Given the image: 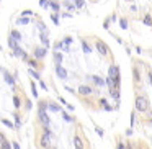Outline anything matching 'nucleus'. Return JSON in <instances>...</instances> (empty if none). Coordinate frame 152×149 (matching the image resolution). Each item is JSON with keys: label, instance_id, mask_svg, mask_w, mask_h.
<instances>
[{"label": "nucleus", "instance_id": "1", "mask_svg": "<svg viewBox=\"0 0 152 149\" xmlns=\"http://www.w3.org/2000/svg\"><path fill=\"white\" fill-rule=\"evenodd\" d=\"M136 110H137V112H147L149 110V100L145 98L144 95H141V97H137V98H136Z\"/></svg>", "mask_w": 152, "mask_h": 149}, {"label": "nucleus", "instance_id": "2", "mask_svg": "<svg viewBox=\"0 0 152 149\" xmlns=\"http://www.w3.org/2000/svg\"><path fill=\"white\" fill-rule=\"evenodd\" d=\"M108 72H110L108 77H111V79L115 80L116 85H119V79H121V77H119V69H118V66H111Z\"/></svg>", "mask_w": 152, "mask_h": 149}, {"label": "nucleus", "instance_id": "3", "mask_svg": "<svg viewBox=\"0 0 152 149\" xmlns=\"http://www.w3.org/2000/svg\"><path fill=\"white\" fill-rule=\"evenodd\" d=\"M96 49H98V53L102 54V56H106V54L110 53V49H108V46H106L103 41H96Z\"/></svg>", "mask_w": 152, "mask_h": 149}, {"label": "nucleus", "instance_id": "4", "mask_svg": "<svg viewBox=\"0 0 152 149\" xmlns=\"http://www.w3.org/2000/svg\"><path fill=\"white\" fill-rule=\"evenodd\" d=\"M39 121L43 123L44 126H49V123H51V120H49V116H48V113H46V110H39Z\"/></svg>", "mask_w": 152, "mask_h": 149}, {"label": "nucleus", "instance_id": "5", "mask_svg": "<svg viewBox=\"0 0 152 149\" xmlns=\"http://www.w3.org/2000/svg\"><path fill=\"white\" fill-rule=\"evenodd\" d=\"M110 95L113 97V98L118 102L119 100V85H113V87H110Z\"/></svg>", "mask_w": 152, "mask_h": 149}, {"label": "nucleus", "instance_id": "6", "mask_svg": "<svg viewBox=\"0 0 152 149\" xmlns=\"http://www.w3.org/2000/svg\"><path fill=\"white\" fill-rule=\"evenodd\" d=\"M56 74L61 77V79H67V70L64 69L61 64H57V66H56Z\"/></svg>", "mask_w": 152, "mask_h": 149}, {"label": "nucleus", "instance_id": "7", "mask_svg": "<svg viewBox=\"0 0 152 149\" xmlns=\"http://www.w3.org/2000/svg\"><path fill=\"white\" fill-rule=\"evenodd\" d=\"M44 56H46V48H36L34 49V57L36 59H43Z\"/></svg>", "mask_w": 152, "mask_h": 149}, {"label": "nucleus", "instance_id": "8", "mask_svg": "<svg viewBox=\"0 0 152 149\" xmlns=\"http://www.w3.org/2000/svg\"><path fill=\"white\" fill-rule=\"evenodd\" d=\"M41 146H43V148H49L51 146V136L43 134V138H41Z\"/></svg>", "mask_w": 152, "mask_h": 149}, {"label": "nucleus", "instance_id": "9", "mask_svg": "<svg viewBox=\"0 0 152 149\" xmlns=\"http://www.w3.org/2000/svg\"><path fill=\"white\" fill-rule=\"evenodd\" d=\"M79 93H80V95H88V93H92V89H90L88 85H80Z\"/></svg>", "mask_w": 152, "mask_h": 149}, {"label": "nucleus", "instance_id": "10", "mask_svg": "<svg viewBox=\"0 0 152 149\" xmlns=\"http://www.w3.org/2000/svg\"><path fill=\"white\" fill-rule=\"evenodd\" d=\"M41 43L44 44V48H49V38H48V33H41Z\"/></svg>", "mask_w": 152, "mask_h": 149}, {"label": "nucleus", "instance_id": "11", "mask_svg": "<svg viewBox=\"0 0 152 149\" xmlns=\"http://www.w3.org/2000/svg\"><path fill=\"white\" fill-rule=\"evenodd\" d=\"M92 80L96 84V85H100V87H102V85H105V79H102L100 76H93V77H92Z\"/></svg>", "mask_w": 152, "mask_h": 149}, {"label": "nucleus", "instance_id": "12", "mask_svg": "<svg viewBox=\"0 0 152 149\" xmlns=\"http://www.w3.org/2000/svg\"><path fill=\"white\" fill-rule=\"evenodd\" d=\"M74 144H75V149H83V142H82V139H80L79 136L74 138Z\"/></svg>", "mask_w": 152, "mask_h": 149}, {"label": "nucleus", "instance_id": "13", "mask_svg": "<svg viewBox=\"0 0 152 149\" xmlns=\"http://www.w3.org/2000/svg\"><path fill=\"white\" fill-rule=\"evenodd\" d=\"M4 74H5V82H7L8 85H15V79H13V77H12L8 72H4Z\"/></svg>", "mask_w": 152, "mask_h": 149}, {"label": "nucleus", "instance_id": "14", "mask_svg": "<svg viewBox=\"0 0 152 149\" xmlns=\"http://www.w3.org/2000/svg\"><path fill=\"white\" fill-rule=\"evenodd\" d=\"M10 38H13V40L17 41V43H18V41H21V34L18 33L17 30H13V31H12V33H10Z\"/></svg>", "mask_w": 152, "mask_h": 149}, {"label": "nucleus", "instance_id": "15", "mask_svg": "<svg viewBox=\"0 0 152 149\" xmlns=\"http://www.w3.org/2000/svg\"><path fill=\"white\" fill-rule=\"evenodd\" d=\"M48 108H49L51 112H54V113L61 112V106H59V105H56V103H48Z\"/></svg>", "mask_w": 152, "mask_h": 149}, {"label": "nucleus", "instance_id": "16", "mask_svg": "<svg viewBox=\"0 0 152 149\" xmlns=\"http://www.w3.org/2000/svg\"><path fill=\"white\" fill-rule=\"evenodd\" d=\"M54 61H56V64H61L62 62V54L56 51V53H54Z\"/></svg>", "mask_w": 152, "mask_h": 149}, {"label": "nucleus", "instance_id": "17", "mask_svg": "<svg viewBox=\"0 0 152 149\" xmlns=\"http://www.w3.org/2000/svg\"><path fill=\"white\" fill-rule=\"evenodd\" d=\"M82 48H83V53H85V54H90V53H92V48H90L88 44L85 43V41L82 43Z\"/></svg>", "mask_w": 152, "mask_h": 149}, {"label": "nucleus", "instance_id": "18", "mask_svg": "<svg viewBox=\"0 0 152 149\" xmlns=\"http://www.w3.org/2000/svg\"><path fill=\"white\" fill-rule=\"evenodd\" d=\"M142 21H144V23L147 25V26H152V17H151V15H145Z\"/></svg>", "mask_w": 152, "mask_h": 149}, {"label": "nucleus", "instance_id": "19", "mask_svg": "<svg viewBox=\"0 0 152 149\" xmlns=\"http://www.w3.org/2000/svg\"><path fill=\"white\" fill-rule=\"evenodd\" d=\"M8 46H10L12 49H15V48H17L18 44H17V41H15L13 38H8Z\"/></svg>", "mask_w": 152, "mask_h": 149}, {"label": "nucleus", "instance_id": "20", "mask_svg": "<svg viewBox=\"0 0 152 149\" xmlns=\"http://www.w3.org/2000/svg\"><path fill=\"white\" fill-rule=\"evenodd\" d=\"M28 72H30V76H31V77H34V79H39V74H38L36 70L33 69V67H31V69H28Z\"/></svg>", "mask_w": 152, "mask_h": 149}, {"label": "nucleus", "instance_id": "21", "mask_svg": "<svg viewBox=\"0 0 152 149\" xmlns=\"http://www.w3.org/2000/svg\"><path fill=\"white\" fill-rule=\"evenodd\" d=\"M0 149H12V146H10V144H8V142L4 139V141L0 142Z\"/></svg>", "mask_w": 152, "mask_h": 149}, {"label": "nucleus", "instance_id": "22", "mask_svg": "<svg viewBox=\"0 0 152 149\" xmlns=\"http://www.w3.org/2000/svg\"><path fill=\"white\" fill-rule=\"evenodd\" d=\"M49 7L53 8L54 12H59V8H61V7H59V4H56V2H49Z\"/></svg>", "mask_w": 152, "mask_h": 149}, {"label": "nucleus", "instance_id": "23", "mask_svg": "<svg viewBox=\"0 0 152 149\" xmlns=\"http://www.w3.org/2000/svg\"><path fill=\"white\" fill-rule=\"evenodd\" d=\"M119 26H121L123 30H126V28H128V21H126L124 18H121V20H119Z\"/></svg>", "mask_w": 152, "mask_h": 149}, {"label": "nucleus", "instance_id": "24", "mask_svg": "<svg viewBox=\"0 0 152 149\" xmlns=\"http://www.w3.org/2000/svg\"><path fill=\"white\" fill-rule=\"evenodd\" d=\"M18 23H20V25H28V23H30V18L23 17V18H20V20H18Z\"/></svg>", "mask_w": 152, "mask_h": 149}, {"label": "nucleus", "instance_id": "25", "mask_svg": "<svg viewBox=\"0 0 152 149\" xmlns=\"http://www.w3.org/2000/svg\"><path fill=\"white\" fill-rule=\"evenodd\" d=\"M31 93H33L34 97H38V90H36V85H34V82H31Z\"/></svg>", "mask_w": 152, "mask_h": 149}, {"label": "nucleus", "instance_id": "26", "mask_svg": "<svg viewBox=\"0 0 152 149\" xmlns=\"http://www.w3.org/2000/svg\"><path fill=\"white\" fill-rule=\"evenodd\" d=\"M39 5L43 8H48V7H49V2H48V0H39Z\"/></svg>", "mask_w": 152, "mask_h": 149}, {"label": "nucleus", "instance_id": "27", "mask_svg": "<svg viewBox=\"0 0 152 149\" xmlns=\"http://www.w3.org/2000/svg\"><path fill=\"white\" fill-rule=\"evenodd\" d=\"M83 5H85V2H83V0H75V7L77 8H82Z\"/></svg>", "mask_w": 152, "mask_h": 149}, {"label": "nucleus", "instance_id": "28", "mask_svg": "<svg viewBox=\"0 0 152 149\" xmlns=\"http://www.w3.org/2000/svg\"><path fill=\"white\" fill-rule=\"evenodd\" d=\"M62 43H64V44H66V46H69V44H70V43H72V38H70V36H67V38H64V41H62Z\"/></svg>", "mask_w": 152, "mask_h": 149}, {"label": "nucleus", "instance_id": "29", "mask_svg": "<svg viewBox=\"0 0 152 149\" xmlns=\"http://www.w3.org/2000/svg\"><path fill=\"white\" fill-rule=\"evenodd\" d=\"M61 113H62V116H64V120H66V121H72V118H70L66 112H62V110H61Z\"/></svg>", "mask_w": 152, "mask_h": 149}, {"label": "nucleus", "instance_id": "30", "mask_svg": "<svg viewBox=\"0 0 152 149\" xmlns=\"http://www.w3.org/2000/svg\"><path fill=\"white\" fill-rule=\"evenodd\" d=\"M13 103H15V106H17V108H20V98H18V97H13Z\"/></svg>", "mask_w": 152, "mask_h": 149}, {"label": "nucleus", "instance_id": "31", "mask_svg": "<svg viewBox=\"0 0 152 149\" xmlns=\"http://www.w3.org/2000/svg\"><path fill=\"white\" fill-rule=\"evenodd\" d=\"M38 26H39V31H41V33H46V26H44V23H39Z\"/></svg>", "mask_w": 152, "mask_h": 149}, {"label": "nucleus", "instance_id": "32", "mask_svg": "<svg viewBox=\"0 0 152 149\" xmlns=\"http://www.w3.org/2000/svg\"><path fill=\"white\" fill-rule=\"evenodd\" d=\"M51 20H53V21H54V23H56V25L59 23V18H57V15H51Z\"/></svg>", "mask_w": 152, "mask_h": 149}, {"label": "nucleus", "instance_id": "33", "mask_svg": "<svg viewBox=\"0 0 152 149\" xmlns=\"http://www.w3.org/2000/svg\"><path fill=\"white\" fill-rule=\"evenodd\" d=\"M31 13H33L31 10H25V12H21V15H23V17H30Z\"/></svg>", "mask_w": 152, "mask_h": 149}, {"label": "nucleus", "instance_id": "34", "mask_svg": "<svg viewBox=\"0 0 152 149\" xmlns=\"http://www.w3.org/2000/svg\"><path fill=\"white\" fill-rule=\"evenodd\" d=\"M2 123H4L5 126H8V128H12V126H13V125H12L10 121H8V120H2Z\"/></svg>", "mask_w": 152, "mask_h": 149}, {"label": "nucleus", "instance_id": "35", "mask_svg": "<svg viewBox=\"0 0 152 149\" xmlns=\"http://www.w3.org/2000/svg\"><path fill=\"white\" fill-rule=\"evenodd\" d=\"M132 74H134V79H136V80H139V72H137V69L132 70Z\"/></svg>", "mask_w": 152, "mask_h": 149}, {"label": "nucleus", "instance_id": "36", "mask_svg": "<svg viewBox=\"0 0 152 149\" xmlns=\"http://www.w3.org/2000/svg\"><path fill=\"white\" fill-rule=\"evenodd\" d=\"M28 64H30L31 67H38V64H36V61H28Z\"/></svg>", "mask_w": 152, "mask_h": 149}, {"label": "nucleus", "instance_id": "37", "mask_svg": "<svg viewBox=\"0 0 152 149\" xmlns=\"http://www.w3.org/2000/svg\"><path fill=\"white\" fill-rule=\"evenodd\" d=\"M96 134L102 138V136H103V129H102V128H96Z\"/></svg>", "mask_w": 152, "mask_h": 149}, {"label": "nucleus", "instance_id": "38", "mask_svg": "<svg viewBox=\"0 0 152 149\" xmlns=\"http://www.w3.org/2000/svg\"><path fill=\"white\" fill-rule=\"evenodd\" d=\"M103 108H105V110H106V112H111V110H113V108H111V106H110V105H108V103H106V105H103Z\"/></svg>", "mask_w": 152, "mask_h": 149}, {"label": "nucleus", "instance_id": "39", "mask_svg": "<svg viewBox=\"0 0 152 149\" xmlns=\"http://www.w3.org/2000/svg\"><path fill=\"white\" fill-rule=\"evenodd\" d=\"M12 148H13V149H20V144H18V142H12Z\"/></svg>", "mask_w": 152, "mask_h": 149}, {"label": "nucleus", "instance_id": "40", "mask_svg": "<svg viewBox=\"0 0 152 149\" xmlns=\"http://www.w3.org/2000/svg\"><path fill=\"white\" fill-rule=\"evenodd\" d=\"M39 85H41V89H44V90H48V85H46V84H44V82H43V80H41V82H39Z\"/></svg>", "mask_w": 152, "mask_h": 149}, {"label": "nucleus", "instance_id": "41", "mask_svg": "<svg viewBox=\"0 0 152 149\" xmlns=\"http://www.w3.org/2000/svg\"><path fill=\"white\" fill-rule=\"evenodd\" d=\"M66 7L69 8V10H74V5H72V4H69V2H66Z\"/></svg>", "mask_w": 152, "mask_h": 149}, {"label": "nucleus", "instance_id": "42", "mask_svg": "<svg viewBox=\"0 0 152 149\" xmlns=\"http://www.w3.org/2000/svg\"><path fill=\"white\" fill-rule=\"evenodd\" d=\"M15 125L20 126V118H18V116H15Z\"/></svg>", "mask_w": 152, "mask_h": 149}, {"label": "nucleus", "instance_id": "43", "mask_svg": "<svg viewBox=\"0 0 152 149\" xmlns=\"http://www.w3.org/2000/svg\"><path fill=\"white\" fill-rule=\"evenodd\" d=\"M149 84L152 85V72H149Z\"/></svg>", "mask_w": 152, "mask_h": 149}, {"label": "nucleus", "instance_id": "44", "mask_svg": "<svg viewBox=\"0 0 152 149\" xmlns=\"http://www.w3.org/2000/svg\"><path fill=\"white\" fill-rule=\"evenodd\" d=\"M118 149H124V144H123V142H119V144H118Z\"/></svg>", "mask_w": 152, "mask_h": 149}, {"label": "nucleus", "instance_id": "45", "mask_svg": "<svg viewBox=\"0 0 152 149\" xmlns=\"http://www.w3.org/2000/svg\"><path fill=\"white\" fill-rule=\"evenodd\" d=\"M4 139H5V136H4V134H2V133H0V142L4 141Z\"/></svg>", "mask_w": 152, "mask_h": 149}]
</instances>
